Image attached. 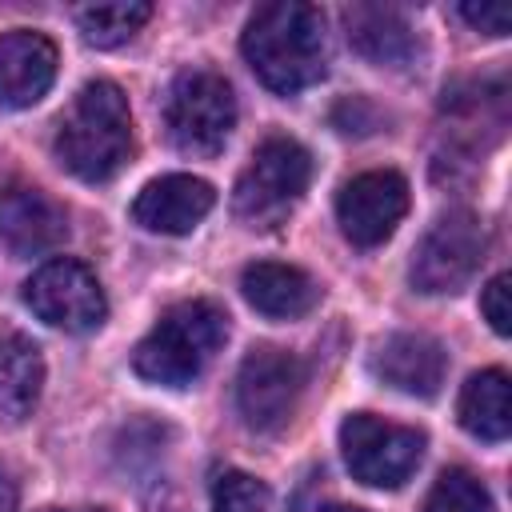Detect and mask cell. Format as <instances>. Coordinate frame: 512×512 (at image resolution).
Wrapping results in <instances>:
<instances>
[{
	"label": "cell",
	"mask_w": 512,
	"mask_h": 512,
	"mask_svg": "<svg viewBox=\"0 0 512 512\" xmlns=\"http://www.w3.org/2000/svg\"><path fill=\"white\" fill-rule=\"evenodd\" d=\"M460 16L484 36H508V28H512L508 4H460Z\"/></svg>",
	"instance_id": "cb8c5ba5"
},
{
	"label": "cell",
	"mask_w": 512,
	"mask_h": 512,
	"mask_svg": "<svg viewBox=\"0 0 512 512\" xmlns=\"http://www.w3.org/2000/svg\"><path fill=\"white\" fill-rule=\"evenodd\" d=\"M240 52L264 88L296 96L312 88L328 68L324 16L304 0H272L252 12L240 36Z\"/></svg>",
	"instance_id": "6da1fadb"
},
{
	"label": "cell",
	"mask_w": 512,
	"mask_h": 512,
	"mask_svg": "<svg viewBox=\"0 0 512 512\" xmlns=\"http://www.w3.org/2000/svg\"><path fill=\"white\" fill-rule=\"evenodd\" d=\"M96 512H100V508H96Z\"/></svg>",
	"instance_id": "83f0119b"
},
{
	"label": "cell",
	"mask_w": 512,
	"mask_h": 512,
	"mask_svg": "<svg viewBox=\"0 0 512 512\" xmlns=\"http://www.w3.org/2000/svg\"><path fill=\"white\" fill-rule=\"evenodd\" d=\"M332 124L344 132V136H368L376 124H380V112L372 100L364 96H344L336 108H332Z\"/></svg>",
	"instance_id": "603a6c76"
},
{
	"label": "cell",
	"mask_w": 512,
	"mask_h": 512,
	"mask_svg": "<svg viewBox=\"0 0 512 512\" xmlns=\"http://www.w3.org/2000/svg\"><path fill=\"white\" fill-rule=\"evenodd\" d=\"M24 304L60 332H92L108 316V300L100 280L80 260H48L24 284Z\"/></svg>",
	"instance_id": "ba28073f"
},
{
	"label": "cell",
	"mask_w": 512,
	"mask_h": 512,
	"mask_svg": "<svg viewBox=\"0 0 512 512\" xmlns=\"http://www.w3.org/2000/svg\"><path fill=\"white\" fill-rule=\"evenodd\" d=\"M16 500H20V488H16L12 472L0 468V512H16Z\"/></svg>",
	"instance_id": "d4e9b609"
},
{
	"label": "cell",
	"mask_w": 512,
	"mask_h": 512,
	"mask_svg": "<svg viewBox=\"0 0 512 512\" xmlns=\"http://www.w3.org/2000/svg\"><path fill=\"white\" fill-rule=\"evenodd\" d=\"M344 32H348V44L376 68H404L420 48L404 12L384 8V4L344 8Z\"/></svg>",
	"instance_id": "2e32d148"
},
{
	"label": "cell",
	"mask_w": 512,
	"mask_h": 512,
	"mask_svg": "<svg viewBox=\"0 0 512 512\" xmlns=\"http://www.w3.org/2000/svg\"><path fill=\"white\" fill-rule=\"evenodd\" d=\"M164 124L184 156H216L236 128L232 84L212 68H188L164 96Z\"/></svg>",
	"instance_id": "5b68a950"
},
{
	"label": "cell",
	"mask_w": 512,
	"mask_h": 512,
	"mask_svg": "<svg viewBox=\"0 0 512 512\" xmlns=\"http://www.w3.org/2000/svg\"><path fill=\"white\" fill-rule=\"evenodd\" d=\"M48 512H56V508H48Z\"/></svg>",
	"instance_id": "4316f807"
},
{
	"label": "cell",
	"mask_w": 512,
	"mask_h": 512,
	"mask_svg": "<svg viewBox=\"0 0 512 512\" xmlns=\"http://www.w3.org/2000/svg\"><path fill=\"white\" fill-rule=\"evenodd\" d=\"M212 204H216V192H212L208 180L172 172V176L148 180L140 188V196L132 200V220L144 232L184 236V232H192L212 212Z\"/></svg>",
	"instance_id": "7c38bea8"
},
{
	"label": "cell",
	"mask_w": 512,
	"mask_h": 512,
	"mask_svg": "<svg viewBox=\"0 0 512 512\" xmlns=\"http://www.w3.org/2000/svg\"><path fill=\"white\" fill-rule=\"evenodd\" d=\"M508 292H512V276H508V272L492 276V280L484 284V292H480V312H484V320L492 324L496 336H508V332H512V304H508Z\"/></svg>",
	"instance_id": "7402d4cb"
},
{
	"label": "cell",
	"mask_w": 512,
	"mask_h": 512,
	"mask_svg": "<svg viewBox=\"0 0 512 512\" xmlns=\"http://www.w3.org/2000/svg\"><path fill=\"white\" fill-rule=\"evenodd\" d=\"M132 156L128 96L112 80H88L56 124V160L88 184L112 180Z\"/></svg>",
	"instance_id": "7a4b0ae2"
},
{
	"label": "cell",
	"mask_w": 512,
	"mask_h": 512,
	"mask_svg": "<svg viewBox=\"0 0 512 512\" xmlns=\"http://www.w3.org/2000/svg\"><path fill=\"white\" fill-rule=\"evenodd\" d=\"M56 44L40 32L16 28L0 36V104L32 108L56 80Z\"/></svg>",
	"instance_id": "5bb4252c"
},
{
	"label": "cell",
	"mask_w": 512,
	"mask_h": 512,
	"mask_svg": "<svg viewBox=\"0 0 512 512\" xmlns=\"http://www.w3.org/2000/svg\"><path fill=\"white\" fill-rule=\"evenodd\" d=\"M224 340H228V312L220 304L180 300L136 344L132 368L148 384L184 388L208 368V360L224 348Z\"/></svg>",
	"instance_id": "3957f363"
},
{
	"label": "cell",
	"mask_w": 512,
	"mask_h": 512,
	"mask_svg": "<svg viewBox=\"0 0 512 512\" xmlns=\"http://www.w3.org/2000/svg\"><path fill=\"white\" fill-rule=\"evenodd\" d=\"M212 512H268V488L264 480L248 472H220L212 484Z\"/></svg>",
	"instance_id": "44dd1931"
},
{
	"label": "cell",
	"mask_w": 512,
	"mask_h": 512,
	"mask_svg": "<svg viewBox=\"0 0 512 512\" xmlns=\"http://www.w3.org/2000/svg\"><path fill=\"white\" fill-rule=\"evenodd\" d=\"M300 384H304V368L292 352L272 344L252 348L236 372V408L244 424L256 432H276L292 416Z\"/></svg>",
	"instance_id": "9c48e42d"
},
{
	"label": "cell",
	"mask_w": 512,
	"mask_h": 512,
	"mask_svg": "<svg viewBox=\"0 0 512 512\" xmlns=\"http://www.w3.org/2000/svg\"><path fill=\"white\" fill-rule=\"evenodd\" d=\"M240 292L244 300L268 316V320H296L308 316L320 300L316 280L296 268V264H276V260H256L240 272Z\"/></svg>",
	"instance_id": "9a60e30c"
},
{
	"label": "cell",
	"mask_w": 512,
	"mask_h": 512,
	"mask_svg": "<svg viewBox=\"0 0 512 512\" xmlns=\"http://www.w3.org/2000/svg\"><path fill=\"white\" fill-rule=\"evenodd\" d=\"M152 20V4L144 0H116V4H88L76 8V24L92 48H120Z\"/></svg>",
	"instance_id": "d6986e66"
},
{
	"label": "cell",
	"mask_w": 512,
	"mask_h": 512,
	"mask_svg": "<svg viewBox=\"0 0 512 512\" xmlns=\"http://www.w3.org/2000/svg\"><path fill=\"white\" fill-rule=\"evenodd\" d=\"M320 512H364V508H348V504H328V508H320Z\"/></svg>",
	"instance_id": "484cf974"
},
{
	"label": "cell",
	"mask_w": 512,
	"mask_h": 512,
	"mask_svg": "<svg viewBox=\"0 0 512 512\" xmlns=\"http://www.w3.org/2000/svg\"><path fill=\"white\" fill-rule=\"evenodd\" d=\"M44 384V360L40 348L16 332L0 336V420H24Z\"/></svg>",
	"instance_id": "ac0fdd59"
},
{
	"label": "cell",
	"mask_w": 512,
	"mask_h": 512,
	"mask_svg": "<svg viewBox=\"0 0 512 512\" xmlns=\"http://www.w3.org/2000/svg\"><path fill=\"white\" fill-rule=\"evenodd\" d=\"M484 248H488V232L476 212L452 208V212L436 216V224L420 236V244L412 252V268H408L412 288L424 296L460 292L476 276Z\"/></svg>",
	"instance_id": "8992f818"
},
{
	"label": "cell",
	"mask_w": 512,
	"mask_h": 512,
	"mask_svg": "<svg viewBox=\"0 0 512 512\" xmlns=\"http://www.w3.org/2000/svg\"><path fill=\"white\" fill-rule=\"evenodd\" d=\"M0 240L12 256H44L68 240V212L32 184L0 192Z\"/></svg>",
	"instance_id": "8fae6325"
},
{
	"label": "cell",
	"mask_w": 512,
	"mask_h": 512,
	"mask_svg": "<svg viewBox=\"0 0 512 512\" xmlns=\"http://www.w3.org/2000/svg\"><path fill=\"white\" fill-rule=\"evenodd\" d=\"M372 372L376 380H384L388 388L404 392V396H436L448 372V352L440 340L424 336V332H392L388 340L376 344L372 352Z\"/></svg>",
	"instance_id": "4fadbf2b"
},
{
	"label": "cell",
	"mask_w": 512,
	"mask_h": 512,
	"mask_svg": "<svg viewBox=\"0 0 512 512\" xmlns=\"http://www.w3.org/2000/svg\"><path fill=\"white\" fill-rule=\"evenodd\" d=\"M340 452L348 472L368 488H400L420 456H424V432L408 424H392L372 412H352L340 424Z\"/></svg>",
	"instance_id": "52a82bcc"
},
{
	"label": "cell",
	"mask_w": 512,
	"mask_h": 512,
	"mask_svg": "<svg viewBox=\"0 0 512 512\" xmlns=\"http://www.w3.org/2000/svg\"><path fill=\"white\" fill-rule=\"evenodd\" d=\"M460 428L472 432L476 440L500 444L512 432V400H508V372L504 368H484L464 380L460 400H456Z\"/></svg>",
	"instance_id": "e0dca14e"
},
{
	"label": "cell",
	"mask_w": 512,
	"mask_h": 512,
	"mask_svg": "<svg viewBox=\"0 0 512 512\" xmlns=\"http://www.w3.org/2000/svg\"><path fill=\"white\" fill-rule=\"evenodd\" d=\"M404 212H408V180L400 172H392V168L360 172L336 196L340 232L356 248L384 244L396 232V224L404 220Z\"/></svg>",
	"instance_id": "30bf717a"
},
{
	"label": "cell",
	"mask_w": 512,
	"mask_h": 512,
	"mask_svg": "<svg viewBox=\"0 0 512 512\" xmlns=\"http://www.w3.org/2000/svg\"><path fill=\"white\" fill-rule=\"evenodd\" d=\"M420 512H492V496H488V488L472 472L444 468L436 476V484L428 488Z\"/></svg>",
	"instance_id": "ffe728a7"
},
{
	"label": "cell",
	"mask_w": 512,
	"mask_h": 512,
	"mask_svg": "<svg viewBox=\"0 0 512 512\" xmlns=\"http://www.w3.org/2000/svg\"><path fill=\"white\" fill-rule=\"evenodd\" d=\"M312 156L292 136H268L236 176L232 212L252 228H276L308 192Z\"/></svg>",
	"instance_id": "277c9868"
}]
</instances>
